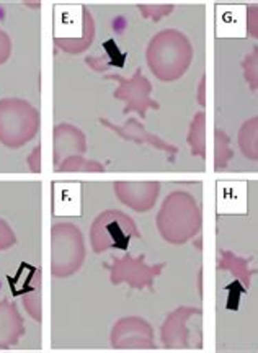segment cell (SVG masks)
Here are the masks:
<instances>
[{
	"label": "cell",
	"mask_w": 258,
	"mask_h": 353,
	"mask_svg": "<svg viewBox=\"0 0 258 353\" xmlns=\"http://www.w3.org/2000/svg\"><path fill=\"white\" fill-rule=\"evenodd\" d=\"M191 61V46L182 33L167 30L152 39L149 64L164 81H173L185 72Z\"/></svg>",
	"instance_id": "obj_1"
},
{
	"label": "cell",
	"mask_w": 258,
	"mask_h": 353,
	"mask_svg": "<svg viewBox=\"0 0 258 353\" xmlns=\"http://www.w3.org/2000/svg\"><path fill=\"white\" fill-rule=\"evenodd\" d=\"M201 223L196 201L188 193L177 192L164 203L159 214V228L167 241L182 244L198 231Z\"/></svg>",
	"instance_id": "obj_2"
},
{
	"label": "cell",
	"mask_w": 258,
	"mask_h": 353,
	"mask_svg": "<svg viewBox=\"0 0 258 353\" xmlns=\"http://www.w3.org/2000/svg\"><path fill=\"white\" fill-rule=\"evenodd\" d=\"M240 145H242L246 156L258 159V118L246 123L240 132Z\"/></svg>",
	"instance_id": "obj_3"
},
{
	"label": "cell",
	"mask_w": 258,
	"mask_h": 353,
	"mask_svg": "<svg viewBox=\"0 0 258 353\" xmlns=\"http://www.w3.org/2000/svg\"><path fill=\"white\" fill-rule=\"evenodd\" d=\"M203 114H198L196 120L193 121V130H191V138L190 143L193 145V152L203 156V149H204V141H203Z\"/></svg>",
	"instance_id": "obj_4"
},
{
	"label": "cell",
	"mask_w": 258,
	"mask_h": 353,
	"mask_svg": "<svg viewBox=\"0 0 258 353\" xmlns=\"http://www.w3.org/2000/svg\"><path fill=\"white\" fill-rule=\"evenodd\" d=\"M244 69H246V79L250 82L253 88H258V50L252 52L244 63Z\"/></svg>",
	"instance_id": "obj_5"
},
{
	"label": "cell",
	"mask_w": 258,
	"mask_h": 353,
	"mask_svg": "<svg viewBox=\"0 0 258 353\" xmlns=\"http://www.w3.org/2000/svg\"><path fill=\"white\" fill-rule=\"evenodd\" d=\"M247 26L252 37L258 38V8H248L247 12Z\"/></svg>",
	"instance_id": "obj_6"
}]
</instances>
